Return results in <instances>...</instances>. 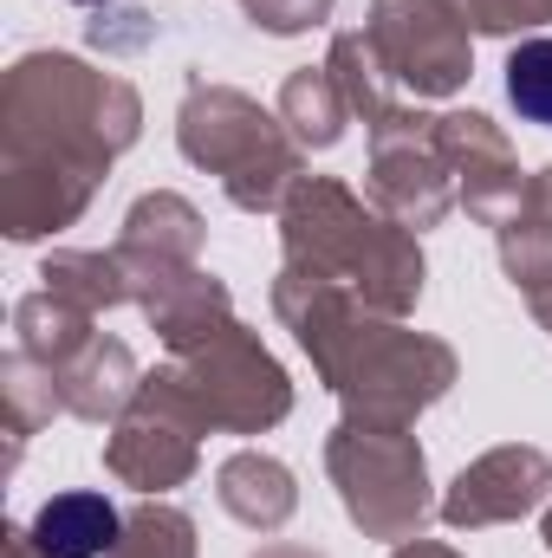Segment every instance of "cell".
<instances>
[{
    "label": "cell",
    "mask_w": 552,
    "mask_h": 558,
    "mask_svg": "<svg viewBox=\"0 0 552 558\" xmlns=\"http://www.w3.org/2000/svg\"><path fill=\"white\" fill-rule=\"evenodd\" d=\"M33 533L52 558H98L118 539V513H111L105 494H59V500L39 507Z\"/></svg>",
    "instance_id": "1"
},
{
    "label": "cell",
    "mask_w": 552,
    "mask_h": 558,
    "mask_svg": "<svg viewBox=\"0 0 552 558\" xmlns=\"http://www.w3.org/2000/svg\"><path fill=\"white\" fill-rule=\"evenodd\" d=\"M507 98L527 124H547L552 131V39H527L514 46L507 59Z\"/></svg>",
    "instance_id": "2"
}]
</instances>
